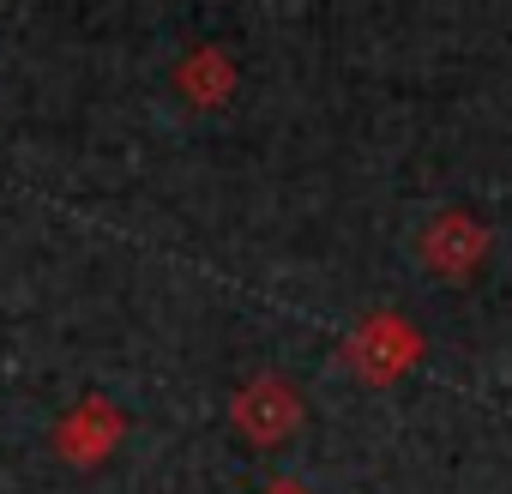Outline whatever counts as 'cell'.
<instances>
[{
  "instance_id": "6da1fadb",
  "label": "cell",
  "mask_w": 512,
  "mask_h": 494,
  "mask_svg": "<svg viewBox=\"0 0 512 494\" xmlns=\"http://www.w3.org/2000/svg\"><path fill=\"white\" fill-rule=\"evenodd\" d=\"M422 350H428V338L404 320V314H362L356 326H350V338H344V362H350V374L356 380H368V386H392V380H404L416 362H422Z\"/></svg>"
},
{
  "instance_id": "7a4b0ae2",
  "label": "cell",
  "mask_w": 512,
  "mask_h": 494,
  "mask_svg": "<svg viewBox=\"0 0 512 494\" xmlns=\"http://www.w3.org/2000/svg\"><path fill=\"white\" fill-rule=\"evenodd\" d=\"M302 416H308V404H302V392L284 374H253L229 398V428L247 446H278V440H290L302 428Z\"/></svg>"
},
{
  "instance_id": "3957f363",
  "label": "cell",
  "mask_w": 512,
  "mask_h": 494,
  "mask_svg": "<svg viewBox=\"0 0 512 494\" xmlns=\"http://www.w3.org/2000/svg\"><path fill=\"white\" fill-rule=\"evenodd\" d=\"M121 440H127V416H121V404H115V398H103V392L79 398V404L55 422V434H49L55 458H61V464H73V470H97Z\"/></svg>"
},
{
  "instance_id": "277c9868",
  "label": "cell",
  "mask_w": 512,
  "mask_h": 494,
  "mask_svg": "<svg viewBox=\"0 0 512 494\" xmlns=\"http://www.w3.org/2000/svg\"><path fill=\"white\" fill-rule=\"evenodd\" d=\"M488 260V229L470 217V211H440L428 229H422V266L440 272V278H470L476 266Z\"/></svg>"
},
{
  "instance_id": "5b68a950",
  "label": "cell",
  "mask_w": 512,
  "mask_h": 494,
  "mask_svg": "<svg viewBox=\"0 0 512 494\" xmlns=\"http://www.w3.org/2000/svg\"><path fill=\"white\" fill-rule=\"evenodd\" d=\"M175 91H181L193 109H217V103H229V91H235V61H229V49H217V43L187 49L181 67H175Z\"/></svg>"
},
{
  "instance_id": "8992f818",
  "label": "cell",
  "mask_w": 512,
  "mask_h": 494,
  "mask_svg": "<svg viewBox=\"0 0 512 494\" xmlns=\"http://www.w3.org/2000/svg\"><path fill=\"white\" fill-rule=\"evenodd\" d=\"M278 494H296V488H278Z\"/></svg>"
}]
</instances>
